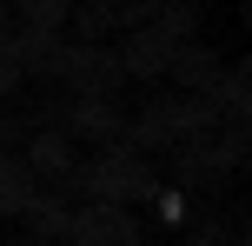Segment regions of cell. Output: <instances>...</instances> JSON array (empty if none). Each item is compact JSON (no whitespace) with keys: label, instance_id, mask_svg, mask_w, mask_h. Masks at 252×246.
Listing matches in <instances>:
<instances>
[{"label":"cell","instance_id":"cell-3","mask_svg":"<svg viewBox=\"0 0 252 246\" xmlns=\"http://www.w3.org/2000/svg\"><path fill=\"white\" fill-rule=\"evenodd\" d=\"M60 133L66 140H93V146H120L126 140V106L120 100H66L60 106Z\"/></svg>","mask_w":252,"mask_h":246},{"label":"cell","instance_id":"cell-13","mask_svg":"<svg viewBox=\"0 0 252 246\" xmlns=\"http://www.w3.org/2000/svg\"><path fill=\"white\" fill-rule=\"evenodd\" d=\"M13 87H20V67H13V47H7V40H0V100H7Z\"/></svg>","mask_w":252,"mask_h":246},{"label":"cell","instance_id":"cell-2","mask_svg":"<svg viewBox=\"0 0 252 246\" xmlns=\"http://www.w3.org/2000/svg\"><path fill=\"white\" fill-rule=\"evenodd\" d=\"M60 87L73 93V100H113V93L126 87L120 53H113V47H66V60H60Z\"/></svg>","mask_w":252,"mask_h":246},{"label":"cell","instance_id":"cell-9","mask_svg":"<svg viewBox=\"0 0 252 246\" xmlns=\"http://www.w3.org/2000/svg\"><path fill=\"white\" fill-rule=\"evenodd\" d=\"M120 73L126 80H166V60H173V47H166L153 27H139V34H120Z\"/></svg>","mask_w":252,"mask_h":246},{"label":"cell","instance_id":"cell-8","mask_svg":"<svg viewBox=\"0 0 252 246\" xmlns=\"http://www.w3.org/2000/svg\"><path fill=\"white\" fill-rule=\"evenodd\" d=\"M27 240H40V246H53V240H66L73 233V200L60 193V186H40L33 200H27Z\"/></svg>","mask_w":252,"mask_h":246},{"label":"cell","instance_id":"cell-6","mask_svg":"<svg viewBox=\"0 0 252 246\" xmlns=\"http://www.w3.org/2000/svg\"><path fill=\"white\" fill-rule=\"evenodd\" d=\"M20 160H27V173H33L40 186H66V173L80 167V146H73V140H66V133L47 120V127H33V133H27V153H20Z\"/></svg>","mask_w":252,"mask_h":246},{"label":"cell","instance_id":"cell-14","mask_svg":"<svg viewBox=\"0 0 252 246\" xmlns=\"http://www.w3.org/2000/svg\"><path fill=\"white\" fill-rule=\"evenodd\" d=\"M20 133H27V127H20V120H7V113H0V160H7V153H13V140H20Z\"/></svg>","mask_w":252,"mask_h":246},{"label":"cell","instance_id":"cell-10","mask_svg":"<svg viewBox=\"0 0 252 246\" xmlns=\"http://www.w3.org/2000/svg\"><path fill=\"white\" fill-rule=\"evenodd\" d=\"M33 193H40V180L27 173V160H20V153H7V160H0V220H20Z\"/></svg>","mask_w":252,"mask_h":246},{"label":"cell","instance_id":"cell-15","mask_svg":"<svg viewBox=\"0 0 252 246\" xmlns=\"http://www.w3.org/2000/svg\"><path fill=\"white\" fill-rule=\"evenodd\" d=\"M0 40H13V7L0 0Z\"/></svg>","mask_w":252,"mask_h":246},{"label":"cell","instance_id":"cell-11","mask_svg":"<svg viewBox=\"0 0 252 246\" xmlns=\"http://www.w3.org/2000/svg\"><path fill=\"white\" fill-rule=\"evenodd\" d=\"M73 47H106V34H113V7H106V0H93V7H80L73 13Z\"/></svg>","mask_w":252,"mask_h":246},{"label":"cell","instance_id":"cell-12","mask_svg":"<svg viewBox=\"0 0 252 246\" xmlns=\"http://www.w3.org/2000/svg\"><path fill=\"white\" fill-rule=\"evenodd\" d=\"M20 20L33 27V34H60V27L73 20V7H66V0H27V7H20Z\"/></svg>","mask_w":252,"mask_h":246},{"label":"cell","instance_id":"cell-1","mask_svg":"<svg viewBox=\"0 0 252 246\" xmlns=\"http://www.w3.org/2000/svg\"><path fill=\"white\" fill-rule=\"evenodd\" d=\"M73 207H87V200H106V207H126L133 213L139 200H153L159 193V173H153V160L146 153H133V146H100L93 160H80L73 173H66V186H60Z\"/></svg>","mask_w":252,"mask_h":246},{"label":"cell","instance_id":"cell-4","mask_svg":"<svg viewBox=\"0 0 252 246\" xmlns=\"http://www.w3.org/2000/svg\"><path fill=\"white\" fill-rule=\"evenodd\" d=\"M73 246H146L139 240V220L126 207H106V200H87V207H73Z\"/></svg>","mask_w":252,"mask_h":246},{"label":"cell","instance_id":"cell-7","mask_svg":"<svg viewBox=\"0 0 252 246\" xmlns=\"http://www.w3.org/2000/svg\"><path fill=\"white\" fill-rule=\"evenodd\" d=\"M7 47H13L20 80H60V60H66V40H60V34H33V27H20Z\"/></svg>","mask_w":252,"mask_h":246},{"label":"cell","instance_id":"cell-5","mask_svg":"<svg viewBox=\"0 0 252 246\" xmlns=\"http://www.w3.org/2000/svg\"><path fill=\"white\" fill-rule=\"evenodd\" d=\"M166 80H173V93L213 100V93H219V80H226V60H219L206 40H192V47H173V60H166Z\"/></svg>","mask_w":252,"mask_h":246},{"label":"cell","instance_id":"cell-16","mask_svg":"<svg viewBox=\"0 0 252 246\" xmlns=\"http://www.w3.org/2000/svg\"><path fill=\"white\" fill-rule=\"evenodd\" d=\"M13 246H40V240H13Z\"/></svg>","mask_w":252,"mask_h":246}]
</instances>
